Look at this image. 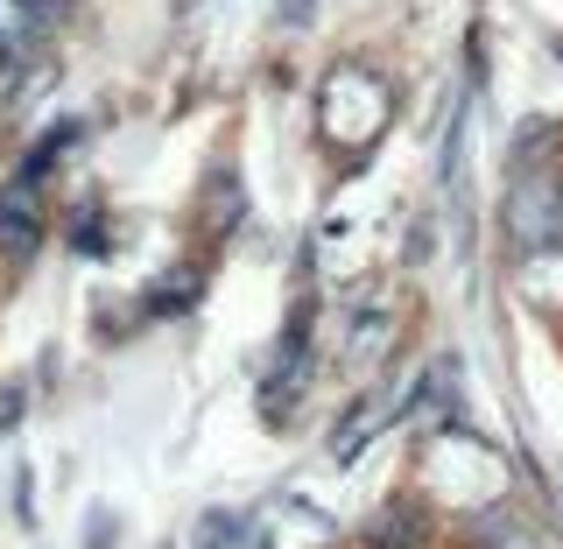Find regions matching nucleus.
<instances>
[{
	"instance_id": "obj_1",
	"label": "nucleus",
	"mask_w": 563,
	"mask_h": 549,
	"mask_svg": "<svg viewBox=\"0 0 563 549\" xmlns=\"http://www.w3.org/2000/svg\"><path fill=\"white\" fill-rule=\"evenodd\" d=\"M43 246V198H35V176H14L0 190V261H29Z\"/></svg>"
},
{
	"instance_id": "obj_2",
	"label": "nucleus",
	"mask_w": 563,
	"mask_h": 549,
	"mask_svg": "<svg viewBox=\"0 0 563 549\" xmlns=\"http://www.w3.org/2000/svg\"><path fill=\"white\" fill-rule=\"evenodd\" d=\"M507 226H515L521 246H550L556 240V184H550V176L515 184V198H507Z\"/></svg>"
},
{
	"instance_id": "obj_3",
	"label": "nucleus",
	"mask_w": 563,
	"mask_h": 549,
	"mask_svg": "<svg viewBox=\"0 0 563 549\" xmlns=\"http://www.w3.org/2000/svg\"><path fill=\"white\" fill-rule=\"evenodd\" d=\"M43 35V8L35 0H0V64H14Z\"/></svg>"
},
{
	"instance_id": "obj_4",
	"label": "nucleus",
	"mask_w": 563,
	"mask_h": 549,
	"mask_svg": "<svg viewBox=\"0 0 563 549\" xmlns=\"http://www.w3.org/2000/svg\"><path fill=\"white\" fill-rule=\"evenodd\" d=\"M282 22H310V0H282Z\"/></svg>"
}]
</instances>
